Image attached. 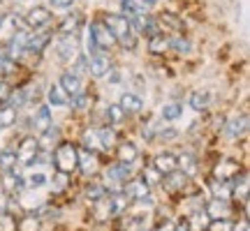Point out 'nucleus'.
<instances>
[{"mask_svg":"<svg viewBox=\"0 0 250 231\" xmlns=\"http://www.w3.org/2000/svg\"><path fill=\"white\" fill-rule=\"evenodd\" d=\"M14 164H17V153L14 151H0V169L14 171Z\"/></svg>","mask_w":250,"mask_h":231,"instance_id":"37","label":"nucleus"},{"mask_svg":"<svg viewBox=\"0 0 250 231\" xmlns=\"http://www.w3.org/2000/svg\"><path fill=\"white\" fill-rule=\"evenodd\" d=\"M208 95L206 93H202V90H195L192 95H190V109H195V111H204L206 107H208Z\"/></svg>","mask_w":250,"mask_h":231,"instance_id":"33","label":"nucleus"},{"mask_svg":"<svg viewBox=\"0 0 250 231\" xmlns=\"http://www.w3.org/2000/svg\"><path fill=\"white\" fill-rule=\"evenodd\" d=\"M208 229L211 231H232V222H229V220H213V222L208 224Z\"/></svg>","mask_w":250,"mask_h":231,"instance_id":"48","label":"nucleus"},{"mask_svg":"<svg viewBox=\"0 0 250 231\" xmlns=\"http://www.w3.org/2000/svg\"><path fill=\"white\" fill-rule=\"evenodd\" d=\"M54 164L56 171L70 176L72 171L77 169V146L74 143H58L54 151Z\"/></svg>","mask_w":250,"mask_h":231,"instance_id":"2","label":"nucleus"},{"mask_svg":"<svg viewBox=\"0 0 250 231\" xmlns=\"http://www.w3.org/2000/svg\"><path fill=\"white\" fill-rule=\"evenodd\" d=\"M14 120H17V109L12 107H0V130H5V127H12L14 125Z\"/></svg>","mask_w":250,"mask_h":231,"instance_id":"35","label":"nucleus"},{"mask_svg":"<svg viewBox=\"0 0 250 231\" xmlns=\"http://www.w3.org/2000/svg\"><path fill=\"white\" fill-rule=\"evenodd\" d=\"M77 169H81L83 173H93L98 169V157L95 153L88 148H77Z\"/></svg>","mask_w":250,"mask_h":231,"instance_id":"9","label":"nucleus"},{"mask_svg":"<svg viewBox=\"0 0 250 231\" xmlns=\"http://www.w3.org/2000/svg\"><path fill=\"white\" fill-rule=\"evenodd\" d=\"M239 176V164L236 162H220L215 167V180H232V178Z\"/></svg>","mask_w":250,"mask_h":231,"instance_id":"17","label":"nucleus"},{"mask_svg":"<svg viewBox=\"0 0 250 231\" xmlns=\"http://www.w3.org/2000/svg\"><path fill=\"white\" fill-rule=\"evenodd\" d=\"M46 97H49V102H51L54 107H67V104H70V95H67V93L58 86V83H54V86L49 88Z\"/></svg>","mask_w":250,"mask_h":231,"instance_id":"22","label":"nucleus"},{"mask_svg":"<svg viewBox=\"0 0 250 231\" xmlns=\"http://www.w3.org/2000/svg\"><path fill=\"white\" fill-rule=\"evenodd\" d=\"M167 49H169V39L165 35H155L148 39V51L151 54H165Z\"/></svg>","mask_w":250,"mask_h":231,"instance_id":"32","label":"nucleus"},{"mask_svg":"<svg viewBox=\"0 0 250 231\" xmlns=\"http://www.w3.org/2000/svg\"><path fill=\"white\" fill-rule=\"evenodd\" d=\"M158 23H160V26H165V23H167V26L176 28V30H183V21H181V19H176L174 14H162Z\"/></svg>","mask_w":250,"mask_h":231,"instance_id":"44","label":"nucleus"},{"mask_svg":"<svg viewBox=\"0 0 250 231\" xmlns=\"http://www.w3.org/2000/svg\"><path fill=\"white\" fill-rule=\"evenodd\" d=\"M162 185L167 187V190H171V192H176V190H183V187L188 185V176L183 173V171L174 169L171 173H167V176H165V183H162Z\"/></svg>","mask_w":250,"mask_h":231,"instance_id":"18","label":"nucleus"},{"mask_svg":"<svg viewBox=\"0 0 250 231\" xmlns=\"http://www.w3.org/2000/svg\"><path fill=\"white\" fill-rule=\"evenodd\" d=\"M40 217H37L35 213H30L28 217H23V220H19V224H17V231H37L40 229Z\"/></svg>","mask_w":250,"mask_h":231,"instance_id":"36","label":"nucleus"},{"mask_svg":"<svg viewBox=\"0 0 250 231\" xmlns=\"http://www.w3.org/2000/svg\"><path fill=\"white\" fill-rule=\"evenodd\" d=\"M116 151H118V160L123 162V164H132V162L139 157V148H137L134 143H130V141L121 143Z\"/></svg>","mask_w":250,"mask_h":231,"instance_id":"20","label":"nucleus"},{"mask_svg":"<svg viewBox=\"0 0 250 231\" xmlns=\"http://www.w3.org/2000/svg\"><path fill=\"white\" fill-rule=\"evenodd\" d=\"M51 2V7L54 9H67L74 5V0H49Z\"/></svg>","mask_w":250,"mask_h":231,"instance_id":"51","label":"nucleus"},{"mask_svg":"<svg viewBox=\"0 0 250 231\" xmlns=\"http://www.w3.org/2000/svg\"><path fill=\"white\" fill-rule=\"evenodd\" d=\"M232 231H250L248 222H246V220H241V222H232Z\"/></svg>","mask_w":250,"mask_h":231,"instance_id":"53","label":"nucleus"},{"mask_svg":"<svg viewBox=\"0 0 250 231\" xmlns=\"http://www.w3.org/2000/svg\"><path fill=\"white\" fill-rule=\"evenodd\" d=\"M37 143H40V148H51V146H56V143H61V127L49 125L46 130H42Z\"/></svg>","mask_w":250,"mask_h":231,"instance_id":"16","label":"nucleus"},{"mask_svg":"<svg viewBox=\"0 0 250 231\" xmlns=\"http://www.w3.org/2000/svg\"><path fill=\"white\" fill-rule=\"evenodd\" d=\"M26 44H28V33L17 30V33H14V37L7 42V58L17 60L19 56H23V54H26Z\"/></svg>","mask_w":250,"mask_h":231,"instance_id":"8","label":"nucleus"},{"mask_svg":"<svg viewBox=\"0 0 250 231\" xmlns=\"http://www.w3.org/2000/svg\"><path fill=\"white\" fill-rule=\"evenodd\" d=\"M40 143H37L35 136H26V139H21V143H19V148L14 153H17V162L19 164H23V167H35V160L37 155H40Z\"/></svg>","mask_w":250,"mask_h":231,"instance_id":"3","label":"nucleus"},{"mask_svg":"<svg viewBox=\"0 0 250 231\" xmlns=\"http://www.w3.org/2000/svg\"><path fill=\"white\" fill-rule=\"evenodd\" d=\"M49 125H51V111H49V107H37L35 116H33V127L42 132Z\"/></svg>","mask_w":250,"mask_h":231,"instance_id":"23","label":"nucleus"},{"mask_svg":"<svg viewBox=\"0 0 250 231\" xmlns=\"http://www.w3.org/2000/svg\"><path fill=\"white\" fill-rule=\"evenodd\" d=\"M107 206H109V213L111 215H121L127 208V196L125 194H111L107 199Z\"/></svg>","mask_w":250,"mask_h":231,"instance_id":"29","label":"nucleus"},{"mask_svg":"<svg viewBox=\"0 0 250 231\" xmlns=\"http://www.w3.org/2000/svg\"><path fill=\"white\" fill-rule=\"evenodd\" d=\"M153 169L158 171L160 176H167V173H171L174 169H179V167H176V155H171V153H160V155L153 160Z\"/></svg>","mask_w":250,"mask_h":231,"instance_id":"13","label":"nucleus"},{"mask_svg":"<svg viewBox=\"0 0 250 231\" xmlns=\"http://www.w3.org/2000/svg\"><path fill=\"white\" fill-rule=\"evenodd\" d=\"M88 33H90V37H93V42L98 44L100 51H107L109 46L116 44V39H114V35L109 33V28L104 26V21H93L88 28Z\"/></svg>","mask_w":250,"mask_h":231,"instance_id":"4","label":"nucleus"},{"mask_svg":"<svg viewBox=\"0 0 250 231\" xmlns=\"http://www.w3.org/2000/svg\"><path fill=\"white\" fill-rule=\"evenodd\" d=\"M46 180H49V178H46L44 173H33V176L26 180V185L30 187V190H40V187L46 185Z\"/></svg>","mask_w":250,"mask_h":231,"instance_id":"43","label":"nucleus"},{"mask_svg":"<svg viewBox=\"0 0 250 231\" xmlns=\"http://www.w3.org/2000/svg\"><path fill=\"white\" fill-rule=\"evenodd\" d=\"M211 192H213V199L229 201L232 199V183H227V180H213L211 183Z\"/></svg>","mask_w":250,"mask_h":231,"instance_id":"24","label":"nucleus"},{"mask_svg":"<svg viewBox=\"0 0 250 231\" xmlns=\"http://www.w3.org/2000/svg\"><path fill=\"white\" fill-rule=\"evenodd\" d=\"M74 42H72V37H62V42L58 44V58H61L62 62H67L74 58Z\"/></svg>","mask_w":250,"mask_h":231,"instance_id":"30","label":"nucleus"},{"mask_svg":"<svg viewBox=\"0 0 250 231\" xmlns=\"http://www.w3.org/2000/svg\"><path fill=\"white\" fill-rule=\"evenodd\" d=\"M88 102H90V99H88V95H86V93H81V95H77V97L70 99V104H72V107H77V109H83Z\"/></svg>","mask_w":250,"mask_h":231,"instance_id":"49","label":"nucleus"},{"mask_svg":"<svg viewBox=\"0 0 250 231\" xmlns=\"http://www.w3.org/2000/svg\"><path fill=\"white\" fill-rule=\"evenodd\" d=\"M67 180H70V176H67V173H61V171L56 173V176H54V180H51V183H54V185H51V190H54V194H58V192H62L65 187L70 185Z\"/></svg>","mask_w":250,"mask_h":231,"instance_id":"41","label":"nucleus"},{"mask_svg":"<svg viewBox=\"0 0 250 231\" xmlns=\"http://www.w3.org/2000/svg\"><path fill=\"white\" fill-rule=\"evenodd\" d=\"M174 231H190V229H188V224H176V227H174Z\"/></svg>","mask_w":250,"mask_h":231,"instance_id":"55","label":"nucleus"},{"mask_svg":"<svg viewBox=\"0 0 250 231\" xmlns=\"http://www.w3.org/2000/svg\"><path fill=\"white\" fill-rule=\"evenodd\" d=\"M118 107H121L123 114H139V111L144 109V102H142L139 95H134V93H125V95H121Z\"/></svg>","mask_w":250,"mask_h":231,"instance_id":"15","label":"nucleus"},{"mask_svg":"<svg viewBox=\"0 0 250 231\" xmlns=\"http://www.w3.org/2000/svg\"><path fill=\"white\" fill-rule=\"evenodd\" d=\"M107 196V187L100 185V183H90L88 187H86V199L88 201H93V204H98V201H102Z\"/></svg>","mask_w":250,"mask_h":231,"instance_id":"31","label":"nucleus"},{"mask_svg":"<svg viewBox=\"0 0 250 231\" xmlns=\"http://www.w3.org/2000/svg\"><path fill=\"white\" fill-rule=\"evenodd\" d=\"M121 7H123V12L125 14H127V19L130 17H142L144 14V5H137V2H134V0H121ZM123 14V17H125Z\"/></svg>","mask_w":250,"mask_h":231,"instance_id":"38","label":"nucleus"},{"mask_svg":"<svg viewBox=\"0 0 250 231\" xmlns=\"http://www.w3.org/2000/svg\"><path fill=\"white\" fill-rule=\"evenodd\" d=\"M176 167H181V171H183L186 176H195V173H197V160L190 155V153H186V155L176 157Z\"/></svg>","mask_w":250,"mask_h":231,"instance_id":"28","label":"nucleus"},{"mask_svg":"<svg viewBox=\"0 0 250 231\" xmlns=\"http://www.w3.org/2000/svg\"><path fill=\"white\" fill-rule=\"evenodd\" d=\"M148 192H151V187L146 185L142 178H132L127 183V187H125V196L132 199V201H142L144 196H148Z\"/></svg>","mask_w":250,"mask_h":231,"instance_id":"14","label":"nucleus"},{"mask_svg":"<svg viewBox=\"0 0 250 231\" xmlns=\"http://www.w3.org/2000/svg\"><path fill=\"white\" fill-rule=\"evenodd\" d=\"M88 72H90V77H95V79L104 77V74L109 72V60L104 58V56H95V58H90L88 60Z\"/></svg>","mask_w":250,"mask_h":231,"instance_id":"21","label":"nucleus"},{"mask_svg":"<svg viewBox=\"0 0 250 231\" xmlns=\"http://www.w3.org/2000/svg\"><path fill=\"white\" fill-rule=\"evenodd\" d=\"M0 72L2 74H12L14 72V60L7 58V54H0Z\"/></svg>","mask_w":250,"mask_h":231,"instance_id":"46","label":"nucleus"},{"mask_svg":"<svg viewBox=\"0 0 250 231\" xmlns=\"http://www.w3.org/2000/svg\"><path fill=\"white\" fill-rule=\"evenodd\" d=\"M67 95H72V97H77V95H81L83 93V83H81V77L79 74H74V72H62L61 74V83H58Z\"/></svg>","mask_w":250,"mask_h":231,"instance_id":"6","label":"nucleus"},{"mask_svg":"<svg viewBox=\"0 0 250 231\" xmlns=\"http://www.w3.org/2000/svg\"><path fill=\"white\" fill-rule=\"evenodd\" d=\"M246 127H248V116H234L232 120L225 123V134L229 139H239L241 134H246Z\"/></svg>","mask_w":250,"mask_h":231,"instance_id":"12","label":"nucleus"},{"mask_svg":"<svg viewBox=\"0 0 250 231\" xmlns=\"http://www.w3.org/2000/svg\"><path fill=\"white\" fill-rule=\"evenodd\" d=\"M123 111H121V107L118 104H109L107 107V118H109V123H121L123 120Z\"/></svg>","mask_w":250,"mask_h":231,"instance_id":"45","label":"nucleus"},{"mask_svg":"<svg viewBox=\"0 0 250 231\" xmlns=\"http://www.w3.org/2000/svg\"><path fill=\"white\" fill-rule=\"evenodd\" d=\"M169 39V49L179 51V54H188L190 51V42L183 39V35H174V37H167Z\"/></svg>","mask_w":250,"mask_h":231,"instance_id":"39","label":"nucleus"},{"mask_svg":"<svg viewBox=\"0 0 250 231\" xmlns=\"http://www.w3.org/2000/svg\"><path fill=\"white\" fill-rule=\"evenodd\" d=\"M12 211V201H9V196L7 194H2L0 192V215H5Z\"/></svg>","mask_w":250,"mask_h":231,"instance_id":"50","label":"nucleus"},{"mask_svg":"<svg viewBox=\"0 0 250 231\" xmlns=\"http://www.w3.org/2000/svg\"><path fill=\"white\" fill-rule=\"evenodd\" d=\"M104 26L109 28V33L114 35V39L123 49H134L137 46V35H134L132 28H130L127 17H123V14H109L104 19Z\"/></svg>","mask_w":250,"mask_h":231,"instance_id":"1","label":"nucleus"},{"mask_svg":"<svg viewBox=\"0 0 250 231\" xmlns=\"http://www.w3.org/2000/svg\"><path fill=\"white\" fill-rule=\"evenodd\" d=\"M181 116H183V104H179V102H169V104L162 107V118L165 120H176Z\"/></svg>","mask_w":250,"mask_h":231,"instance_id":"34","label":"nucleus"},{"mask_svg":"<svg viewBox=\"0 0 250 231\" xmlns=\"http://www.w3.org/2000/svg\"><path fill=\"white\" fill-rule=\"evenodd\" d=\"M51 42V33H37V35H28V44H26V54H42Z\"/></svg>","mask_w":250,"mask_h":231,"instance_id":"11","label":"nucleus"},{"mask_svg":"<svg viewBox=\"0 0 250 231\" xmlns=\"http://www.w3.org/2000/svg\"><path fill=\"white\" fill-rule=\"evenodd\" d=\"M49 21H51V12L46 7H33V9H28V14H26V23L30 28H44V26H49Z\"/></svg>","mask_w":250,"mask_h":231,"instance_id":"7","label":"nucleus"},{"mask_svg":"<svg viewBox=\"0 0 250 231\" xmlns=\"http://www.w3.org/2000/svg\"><path fill=\"white\" fill-rule=\"evenodd\" d=\"M174 227H176V224H174V222H167V224H165V227H162L160 231H174Z\"/></svg>","mask_w":250,"mask_h":231,"instance_id":"54","label":"nucleus"},{"mask_svg":"<svg viewBox=\"0 0 250 231\" xmlns=\"http://www.w3.org/2000/svg\"><path fill=\"white\" fill-rule=\"evenodd\" d=\"M98 141H100V148L109 151V148L116 146V132L111 127H102V130H98Z\"/></svg>","mask_w":250,"mask_h":231,"instance_id":"27","label":"nucleus"},{"mask_svg":"<svg viewBox=\"0 0 250 231\" xmlns=\"http://www.w3.org/2000/svg\"><path fill=\"white\" fill-rule=\"evenodd\" d=\"M204 213L208 215L211 222H213V220H227V217L232 215V206H229V201H223V199H211V201L206 204Z\"/></svg>","mask_w":250,"mask_h":231,"instance_id":"5","label":"nucleus"},{"mask_svg":"<svg viewBox=\"0 0 250 231\" xmlns=\"http://www.w3.org/2000/svg\"><path fill=\"white\" fill-rule=\"evenodd\" d=\"M158 0H144V7H151V5H155Z\"/></svg>","mask_w":250,"mask_h":231,"instance_id":"56","label":"nucleus"},{"mask_svg":"<svg viewBox=\"0 0 250 231\" xmlns=\"http://www.w3.org/2000/svg\"><path fill=\"white\" fill-rule=\"evenodd\" d=\"M83 67H86V58H83V56H79V58H77V62H74V67H72L70 72H74V74H79V72L83 70Z\"/></svg>","mask_w":250,"mask_h":231,"instance_id":"52","label":"nucleus"},{"mask_svg":"<svg viewBox=\"0 0 250 231\" xmlns=\"http://www.w3.org/2000/svg\"><path fill=\"white\" fill-rule=\"evenodd\" d=\"M160 173H158V171H155V169H153V167H151V169H148V171H144V178H142V180H144V183H146V185H148V187H151V185H155V183H158V180H160Z\"/></svg>","mask_w":250,"mask_h":231,"instance_id":"47","label":"nucleus"},{"mask_svg":"<svg viewBox=\"0 0 250 231\" xmlns=\"http://www.w3.org/2000/svg\"><path fill=\"white\" fill-rule=\"evenodd\" d=\"M208 224H211L208 215H206L204 211H195V213H192V217L188 220V229H190V231H206V229H208Z\"/></svg>","mask_w":250,"mask_h":231,"instance_id":"25","label":"nucleus"},{"mask_svg":"<svg viewBox=\"0 0 250 231\" xmlns=\"http://www.w3.org/2000/svg\"><path fill=\"white\" fill-rule=\"evenodd\" d=\"M17 217H12L9 213L0 215V231H17Z\"/></svg>","mask_w":250,"mask_h":231,"instance_id":"42","label":"nucleus"},{"mask_svg":"<svg viewBox=\"0 0 250 231\" xmlns=\"http://www.w3.org/2000/svg\"><path fill=\"white\" fill-rule=\"evenodd\" d=\"M81 148H88V151H95V148H100L98 130H88V132H83V146H81Z\"/></svg>","mask_w":250,"mask_h":231,"instance_id":"40","label":"nucleus"},{"mask_svg":"<svg viewBox=\"0 0 250 231\" xmlns=\"http://www.w3.org/2000/svg\"><path fill=\"white\" fill-rule=\"evenodd\" d=\"M132 176V164H123V162H118L114 167H109L107 169V180L109 183H114V185H121V183H127V178Z\"/></svg>","mask_w":250,"mask_h":231,"instance_id":"10","label":"nucleus"},{"mask_svg":"<svg viewBox=\"0 0 250 231\" xmlns=\"http://www.w3.org/2000/svg\"><path fill=\"white\" fill-rule=\"evenodd\" d=\"M17 33V23H14V17L12 14H2L0 17V42H9Z\"/></svg>","mask_w":250,"mask_h":231,"instance_id":"19","label":"nucleus"},{"mask_svg":"<svg viewBox=\"0 0 250 231\" xmlns=\"http://www.w3.org/2000/svg\"><path fill=\"white\" fill-rule=\"evenodd\" d=\"M79 14H67V17L61 21V26H58V33L65 37H70L72 33H77V26H79Z\"/></svg>","mask_w":250,"mask_h":231,"instance_id":"26","label":"nucleus"}]
</instances>
